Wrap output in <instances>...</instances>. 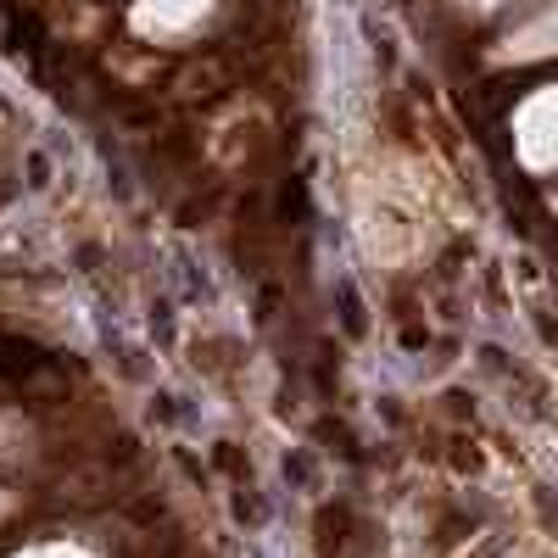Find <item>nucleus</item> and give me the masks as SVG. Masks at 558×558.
I'll list each match as a JSON object with an SVG mask.
<instances>
[{
  "label": "nucleus",
  "mask_w": 558,
  "mask_h": 558,
  "mask_svg": "<svg viewBox=\"0 0 558 558\" xmlns=\"http://www.w3.org/2000/svg\"><path fill=\"white\" fill-rule=\"evenodd\" d=\"M525 129H531V157H536V162L558 157V96H542V101L525 112Z\"/></svg>",
  "instance_id": "1"
}]
</instances>
